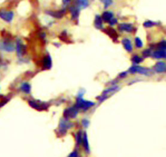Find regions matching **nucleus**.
Returning a JSON list of instances; mask_svg holds the SVG:
<instances>
[{
    "mask_svg": "<svg viewBox=\"0 0 166 157\" xmlns=\"http://www.w3.org/2000/svg\"><path fill=\"white\" fill-rule=\"evenodd\" d=\"M0 51L6 54H11L15 51V43L8 38H2L0 40Z\"/></svg>",
    "mask_w": 166,
    "mask_h": 157,
    "instance_id": "1",
    "label": "nucleus"
},
{
    "mask_svg": "<svg viewBox=\"0 0 166 157\" xmlns=\"http://www.w3.org/2000/svg\"><path fill=\"white\" fill-rule=\"evenodd\" d=\"M15 18V13L11 10H6V9H0V19L4 20L7 24H11L12 20Z\"/></svg>",
    "mask_w": 166,
    "mask_h": 157,
    "instance_id": "5",
    "label": "nucleus"
},
{
    "mask_svg": "<svg viewBox=\"0 0 166 157\" xmlns=\"http://www.w3.org/2000/svg\"><path fill=\"white\" fill-rule=\"evenodd\" d=\"M143 61V58L142 57H139L138 55H134L132 57V63L134 64V65H138Z\"/></svg>",
    "mask_w": 166,
    "mask_h": 157,
    "instance_id": "23",
    "label": "nucleus"
},
{
    "mask_svg": "<svg viewBox=\"0 0 166 157\" xmlns=\"http://www.w3.org/2000/svg\"><path fill=\"white\" fill-rule=\"evenodd\" d=\"M126 76H127V73H122V74H119V78H124Z\"/></svg>",
    "mask_w": 166,
    "mask_h": 157,
    "instance_id": "36",
    "label": "nucleus"
},
{
    "mask_svg": "<svg viewBox=\"0 0 166 157\" xmlns=\"http://www.w3.org/2000/svg\"><path fill=\"white\" fill-rule=\"evenodd\" d=\"M68 157H79V153H78V150L77 149H75L74 152H71L70 153V155Z\"/></svg>",
    "mask_w": 166,
    "mask_h": 157,
    "instance_id": "32",
    "label": "nucleus"
},
{
    "mask_svg": "<svg viewBox=\"0 0 166 157\" xmlns=\"http://www.w3.org/2000/svg\"><path fill=\"white\" fill-rule=\"evenodd\" d=\"M8 102V99H4V102H0V107H2V106H4V104H6V102Z\"/></svg>",
    "mask_w": 166,
    "mask_h": 157,
    "instance_id": "37",
    "label": "nucleus"
},
{
    "mask_svg": "<svg viewBox=\"0 0 166 157\" xmlns=\"http://www.w3.org/2000/svg\"><path fill=\"white\" fill-rule=\"evenodd\" d=\"M129 74H141V75H150V70L144 67H141L138 65H133V66L128 69Z\"/></svg>",
    "mask_w": 166,
    "mask_h": 157,
    "instance_id": "7",
    "label": "nucleus"
},
{
    "mask_svg": "<svg viewBox=\"0 0 166 157\" xmlns=\"http://www.w3.org/2000/svg\"><path fill=\"white\" fill-rule=\"evenodd\" d=\"M100 1H102V2L104 4V7H105V8H108V7H109V6H111V4H113V2H114L113 0H100Z\"/></svg>",
    "mask_w": 166,
    "mask_h": 157,
    "instance_id": "26",
    "label": "nucleus"
},
{
    "mask_svg": "<svg viewBox=\"0 0 166 157\" xmlns=\"http://www.w3.org/2000/svg\"><path fill=\"white\" fill-rule=\"evenodd\" d=\"M45 13L48 15L49 17H52V18H55V19H61V18H64V16L66 15V9L63 8V9H60V10H57V11L47 10V11H45Z\"/></svg>",
    "mask_w": 166,
    "mask_h": 157,
    "instance_id": "9",
    "label": "nucleus"
},
{
    "mask_svg": "<svg viewBox=\"0 0 166 157\" xmlns=\"http://www.w3.org/2000/svg\"><path fill=\"white\" fill-rule=\"evenodd\" d=\"M20 91H22L24 94H30V91H31V86H30V84L28 83V81H22V83L20 84V87H19Z\"/></svg>",
    "mask_w": 166,
    "mask_h": 157,
    "instance_id": "14",
    "label": "nucleus"
},
{
    "mask_svg": "<svg viewBox=\"0 0 166 157\" xmlns=\"http://www.w3.org/2000/svg\"><path fill=\"white\" fill-rule=\"evenodd\" d=\"M93 106H95V104H94L93 102L85 100L83 97H77V98H76L75 107L77 108V109H82V110H84V111H86V110H88Z\"/></svg>",
    "mask_w": 166,
    "mask_h": 157,
    "instance_id": "4",
    "label": "nucleus"
},
{
    "mask_svg": "<svg viewBox=\"0 0 166 157\" xmlns=\"http://www.w3.org/2000/svg\"><path fill=\"white\" fill-rule=\"evenodd\" d=\"M105 32H106V34H108V35L111 36V37H113L114 39H116V38H117V32H116L114 29H113V27H111L109 29H106V30H105Z\"/></svg>",
    "mask_w": 166,
    "mask_h": 157,
    "instance_id": "24",
    "label": "nucleus"
},
{
    "mask_svg": "<svg viewBox=\"0 0 166 157\" xmlns=\"http://www.w3.org/2000/svg\"><path fill=\"white\" fill-rule=\"evenodd\" d=\"M29 106L34 108V109H37V110H45L47 109L48 107V104H45V102H37V100H29L28 102Z\"/></svg>",
    "mask_w": 166,
    "mask_h": 157,
    "instance_id": "10",
    "label": "nucleus"
},
{
    "mask_svg": "<svg viewBox=\"0 0 166 157\" xmlns=\"http://www.w3.org/2000/svg\"><path fill=\"white\" fill-rule=\"evenodd\" d=\"M68 11L70 13V17L73 20H77L79 18L80 9H79L78 7H76L75 4H74V6H69V7H68Z\"/></svg>",
    "mask_w": 166,
    "mask_h": 157,
    "instance_id": "11",
    "label": "nucleus"
},
{
    "mask_svg": "<svg viewBox=\"0 0 166 157\" xmlns=\"http://www.w3.org/2000/svg\"><path fill=\"white\" fill-rule=\"evenodd\" d=\"M94 25H95V27L97 28V29H103V28H104V21H103V19H102V16L96 15Z\"/></svg>",
    "mask_w": 166,
    "mask_h": 157,
    "instance_id": "19",
    "label": "nucleus"
},
{
    "mask_svg": "<svg viewBox=\"0 0 166 157\" xmlns=\"http://www.w3.org/2000/svg\"><path fill=\"white\" fill-rule=\"evenodd\" d=\"M15 50H16V54L18 56V58H22L26 56L27 54V46L26 43L20 39V38H17L16 43H15Z\"/></svg>",
    "mask_w": 166,
    "mask_h": 157,
    "instance_id": "3",
    "label": "nucleus"
},
{
    "mask_svg": "<svg viewBox=\"0 0 166 157\" xmlns=\"http://www.w3.org/2000/svg\"><path fill=\"white\" fill-rule=\"evenodd\" d=\"M155 25H156V22H154V21H145L144 22V27H146V28H150V27H154Z\"/></svg>",
    "mask_w": 166,
    "mask_h": 157,
    "instance_id": "27",
    "label": "nucleus"
},
{
    "mask_svg": "<svg viewBox=\"0 0 166 157\" xmlns=\"http://www.w3.org/2000/svg\"><path fill=\"white\" fill-rule=\"evenodd\" d=\"M84 94H85V90H84V89H82V90H79L78 95H77V97H83Z\"/></svg>",
    "mask_w": 166,
    "mask_h": 157,
    "instance_id": "35",
    "label": "nucleus"
},
{
    "mask_svg": "<svg viewBox=\"0 0 166 157\" xmlns=\"http://www.w3.org/2000/svg\"><path fill=\"white\" fill-rule=\"evenodd\" d=\"M119 31L122 32H133L134 31V26L132 24H119L118 25Z\"/></svg>",
    "mask_w": 166,
    "mask_h": 157,
    "instance_id": "12",
    "label": "nucleus"
},
{
    "mask_svg": "<svg viewBox=\"0 0 166 157\" xmlns=\"http://www.w3.org/2000/svg\"><path fill=\"white\" fill-rule=\"evenodd\" d=\"M52 57H50V55H46L43 58V68L44 69H50L52 68Z\"/></svg>",
    "mask_w": 166,
    "mask_h": 157,
    "instance_id": "13",
    "label": "nucleus"
},
{
    "mask_svg": "<svg viewBox=\"0 0 166 157\" xmlns=\"http://www.w3.org/2000/svg\"><path fill=\"white\" fill-rule=\"evenodd\" d=\"M71 1H73V0H63V1H61V4H63L64 7H66V6H68V4H70Z\"/></svg>",
    "mask_w": 166,
    "mask_h": 157,
    "instance_id": "34",
    "label": "nucleus"
},
{
    "mask_svg": "<svg viewBox=\"0 0 166 157\" xmlns=\"http://www.w3.org/2000/svg\"><path fill=\"white\" fill-rule=\"evenodd\" d=\"M150 55H152L150 49H146V50L143 51V56H144V57H147V56H150Z\"/></svg>",
    "mask_w": 166,
    "mask_h": 157,
    "instance_id": "33",
    "label": "nucleus"
},
{
    "mask_svg": "<svg viewBox=\"0 0 166 157\" xmlns=\"http://www.w3.org/2000/svg\"><path fill=\"white\" fill-rule=\"evenodd\" d=\"M75 6L79 9H85L89 6V0H76Z\"/></svg>",
    "mask_w": 166,
    "mask_h": 157,
    "instance_id": "18",
    "label": "nucleus"
},
{
    "mask_svg": "<svg viewBox=\"0 0 166 157\" xmlns=\"http://www.w3.org/2000/svg\"><path fill=\"white\" fill-rule=\"evenodd\" d=\"M122 43H123V47L125 48V50L128 51V52H132L133 51V43L132 41L128 38H124L122 40Z\"/></svg>",
    "mask_w": 166,
    "mask_h": 157,
    "instance_id": "16",
    "label": "nucleus"
},
{
    "mask_svg": "<svg viewBox=\"0 0 166 157\" xmlns=\"http://www.w3.org/2000/svg\"><path fill=\"white\" fill-rule=\"evenodd\" d=\"M135 46L137 48H142L143 47V41L141 38H138V37H136L135 38Z\"/></svg>",
    "mask_w": 166,
    "mask_h": 157,
    "instance_id": "25",
    "label": "nucleus"
},
{
    "mask_svg": "<svg viewBox=\"0 0 166 157\" xmlns=\"http://www.w3.org/2000/svg\"><path fill=\"white\" fill-rule=\"evenodd\" d=\"M113 17H115L114 13H113L111 11H108V10H107V11L103 12V15H102V19H103V21H105V22H108Z\"/></svg>",
    "mask_w": 166,
    "mask_h": 157,
    "instance_id": "21",
    "label": "nucleus"
},
{
    "mask_svg": "<svg viewBox=\"0 0 166 157\" xmlns=\"http://www.w3.org/2000/svg\"><path fill=\"white\" fill-rule=\"evenodd\" d=\"M55 46H56V47H59V46H60L59 43H55Z\"/></svg>",
    "mask_w": 166,
    "mask_h": 157,
    "instance_id": "38",
    "label": "nucleus"
},
{
    "mask_svg": "<svg viewBox=\"0 0 166 157\" xmlns=\"http://www.w3.org/2000/svg\"><path fill=\"white\" fill-rule=\"evenodd\" d=\"M158 49H163V50H166V40H163L161 43H158Z\"/></svg>",
    "mask_w": 166,
    "mask_h": 157,
    "instance_id": "28",
    "label": "nucleus"
},
{
    "mask_svg": "<svg viewBox=\"0 0 166 157\" xmlns=\"http://www.w3.org/2000/svg\"><path fill=\"white\" fill-rule=\"evenodd\" d=\"M154 70L156 73H166V63L164 61H158L154 66Z\"/></svg>",
    "mask_w": 166,
    "mask_h": 157,
    "instance_id": "15",
    "label": "nucleus"
},
{
    "mask_svg": "<svg viewBox=\"0 0 166 157\" xmlns=\"http://www.w3.org/2000/svg\"><path fill=\"white\" fill-rule=\"evenodd\" d=\"M75 138H76V144H77V146L82 145V141H83V132L78 130L75 135Z\"/></svg>",
    "mask_w": 166,
    "mask_h": 157,
    "instance_id": "22",
    "label": "nucleus"
},
{
    "mask_svg": "<svg viewBox=\"0 0 166 157\" xmlns=\"http://www.w3.org/2000/svg\"><path fill=\"white\" fill-rule=\"evenodd\" d=\"M74 126V124L68 119V118L63 117L59 120V125H58V129H57V133L59 135H65L67 133V130H69Z\"/></svg>",
    "mask_w": 166,
    "mask_h": 157,
    "instance_id": "2",
    "label": "nucleus"
},
{
    "mask_svg": "<svg viewBox=\"0 0 166 157\" xmlns=\"http://www.w3.org/2000/svg\"><path fill=\"white\" fill-rule=\"evenodd\" d=\"M108 25H109L111 27H114L115 25H117V18H116V17H113V18L108 21Z\"/></svg>",
    "mask_w": 166,
    "mask_h": 157,
    "instance_id": "29",
    "label": "nucleus"
},
{
    "mask_svg": "<svg viewBox=\"0 0 166 157\" xmlns=\"http://www.w3.org/2000/svg\"><path fill=\"white\" fill-rule=\"evenodd\" d=\"M38 37H39L41 40H46L47 34H46V31H39V32H38Z\"/></svg>",
    "mask_w": 166,
    "mask_h": 157,
    "instance_id": "30",
    "label": "nucleus"
},
{
    "mask_svg": "<svg viewBox=\"0 0 166 157\" xmlns=\"http://www.w3.org/2000/svg\"><path fill=\"white\" fill-rule=\"evenodd\" d=\"M82 144L84 145L85 152L87 154H89L90 149H89V144H88V138H87V134L86 133H83V141H82Z\"/></svg>",
    "mask_w": 166,
    "mask_h": 157,
    "instance_id": "20",
    "label": "nucleus"
},
{
    "mask_svg": "<svg viewBox=\"0 0 166 157\" xmlns=\"http://www.w3.org/2000/svg\"><path fill=\"white\" fill-rule=\"evenodd\" d=\"M117 90H119V86H117V85H114V86H111V87H109V88L105 89V90L103 91V94L98 97V102H104L106 98H108V96H109V95L114 94L115 91H117Z\"/></svg>",
    "mask_w": 166,
    "mask_h": 157,
    "instance_id": "6",
    "label": "nucleus"
},
{
    "mask_svg": "<svg viewBox=\"0 0 166 157\" xmlns=\"http://www.w3.org/2000/svg\"><path fill=\"white\" fill-rule=\"evenodd\" d=\"M154 58L156 59H161V58H166V50H163V49H157L152 52V55Z\"/></svg>",
    "mask_w": 166,
    "mask_h": 157,
    "instance_id": "17",
    "label": "nucleus"
},
{
    "mask_svg": "<svg viewBox=\"0 0 166 157\" xmlns=\"http://www.w3.org/2000/svg\"><path fill=\"white\" fill-rule=\"evenodd\" d=\"M78 111L79 109H77L75 106L73 107H67L66 109L64 110V117L65 118H68V119H74V118L77 117V115H78Z\"/></svg>",
    "mask_w": 166,
    "mask_h": 157,
    "instance_id": "8",
    "label": "nucleus"
},
{
    "mask_svg": "<svg viewBox=\"0 0 166 157\" xmlns=\"http://www.w3.org/2000/svg\"><path fill=\"white\" fill-rule=\"evenodd\" d=\"M82 125H83V127L87 128L88 126H89V120H88V119H86V118H84L83 120H82Z\"/></svg>",
    "mask_w": 166,
    "mask_h": 157,
    "instance_id": "31",
    "label": "nucleus"
}]
</instances>
